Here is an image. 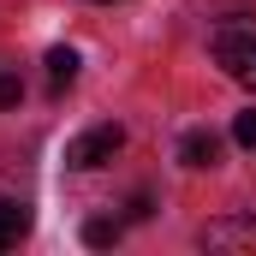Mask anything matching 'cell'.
<instances>
[{"mask_svg": "<svg viewBox=\"0 0 256 256\" xmlns=\"http://www.w3.org/2000/svg\"><path fill=\"white\" fill-rule=\"evenodd\" d=\"M24 102V84H18V72H0V108H18Z\"/></svg>", "mask_w": 256, "mask_h": 256, "instance_id": "cell-9", "label": "cell"}, {"mask_svg": "<svg viewBox=\"0 0 256 256\" xmlns=\"http://www.w3.org/2000/svg\"><path fill=\"white\" fill-rule=\"evenodd\" d=\"M179 161H185L191 173H202V167H214V161H220V137H214L208 126L185 131V137H179Z\"/></svg>", "mask_w": 256, "mask_h": 256, "instance_id": "cell-3", "label": "cell"}, {"mask_svg": "<svg viewBox=\"0 0 256 256\" xmlns=\"http://www.w3.org/2000/svg\"><path fill=\"white\" fill-rule=\"evenodd\" d=\"M48 78H54V90L78 84V48H48Z\"/></svg>", "mask_w": 256, "mask_h": 256, "instance_id": "cell-6", "label": "cell"}, {"mask_svg": "<svg viewBox=\"0 0 256 256\" xmlns=\"http://www.w3.org/2000/svg\"><path fill=\"white\" fill-rule=\"evenodd\" d=\"M202 244H208V250H220V244H256V220H250V226L220 220V226H208V232H202Z\"/></svg>", "mask_w": 256, "mask_h": 256, "instance_id": "cell-5", "label": "cell"}, {"mask_svg": "<svg viewBox=\"0 0 256 256\" xmlns=\"http://www.w3.org/2000/svg\"><path fill=\"white\" fill-rule=\"evenodd\" d=\"M149 208H155V202H149V191H137V196H131V220H149Z\"/></svg>", "mask_w": 256, "mask_h": 256, "instance_id": "cell-10", "label": "cell"}, {"mask_svg": "<svg viewBox=\"0 0 256 256\" xmlns=\"http://www.w3.org/2000/svg\"><path fill=\"white\" fill-rule=\"evenodd\" d=\"M24 232H30V208L24 202H0V250H12Z\"/></svg>", "mask_w": 256, "mask_h": 256, "instance_id": "cell-4", "label": "cell"}, {"mask_svg": "<svg viewBox=\"0 0 256 256\" xmlns=\"http://www.w3.org/2000/svg\"><path fill=\"white\" fill-rule=\"evenodd\" d=\"M232 143H238V149H256V108H244V114L232 120Z\"/></svg>", "mask_w": 256, "mask_h": 256, "instance_id": "cell-8", "label": "cell"}, {"mask_svg": "<svg viewBox=\"0 0 256 256\" xmlns=\"http://www.w3.org/2000/svg\"><path fill=\"white\" fill-rule=\"evenodd\" d=\"M214 66H220L232 84L256 90V24H226V30H214Z\"/></svg>", "mask_w": 256, "mask_h": 256, "instance_id": "cell-1", "label": "cell"}, {"mask_svg": "<svg viewBox=\"0 0 256 256\" xmlns=\"http://www.w3.org/2000/svg\"><path fill=\"white\" fill-rule=\"evenodd\" d=\"M84 244H90V250L120 244V220H90V226H84Z\"/></svg>", "mask_w": 256, "mask_h": 256, "instance_id": "cell-7", "label": "cell"}, {"mask_svg": "<svg viewBox=\"0 0 256 256\" xmlns=\"http://www.w3.org/2000/svg\"><path fill=\"white\" fill-rule=\"evenodd\" d=\"M120 149H126V131H120V126H90L84 137H72V143H66V167L96 173V167H108Z\"/></svg>", "mask_w": 256, "mask_h": 256, "instance_id": "cell-2", "label": "cell"}]
</instances>
